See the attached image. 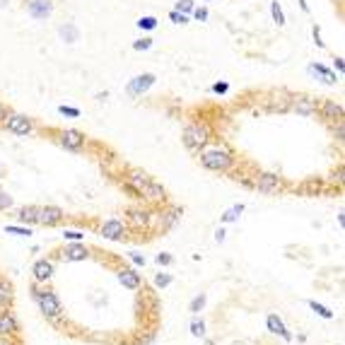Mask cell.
<instances>
[{
	"instance_id": "cell-1",
	"label": "cell",
	"mask_w": 345,
	"mask_h": 345,
	"mask_svg": "<svg viewBox=\"0 0 345 345\" xmlns=\"http://www.w3.org/2000/svg\"><path fill=\"white\" fill-rule=\"evenodd\" d=\"M198 152H200V157H198L200 164H203V169H208V172L225 174V172H230L236 162L234 152H232L227 145H205V147H200Z\"/></svg>"
},
{
	"instance_id": "cell-2",
	"label": "cell",
	"mask_w": 345,
	"mask_h": 345,
	"mask_svg": "<svg viewBox=\"0 0 345 345\" xmlns=\"http://www.w3.org/2000/svg\"><path fill=\"white\" fill-rule=\"evenodd\" d=\"M32 299L37 302L39 311L49 319V321H56V319H60L63 316V302H60V297L56 294L51 288H41V285H32Z\"/></svg>"
},
{
	"instance_id": "cell-3",
	"label": "cell",
	"mask_w": 345,
	"mask_h": 345,
	"mask_svg": "<svg viewBox=\"0 0 345 345\" xmlns=\"http://www.w3.org/2000/svg\"><path fill=\"white\" fill-rule=\"evenodd\" d=\"M210 138H213V130H210L208 123H203V121L188 123L181 133L183 145H186V150H191V152H198L200 147H205L210 143Z\"/></svg>"
},
{
	"instance_id": "cell-4",
	"label": "cell",
	"mask_w": 345,
	"mask_h": 345,
	"mask_svg": "<svg viewBox=\"0 0 345 345\" xmlns=\"http://www.w3.org/2000/svg\"><path fill=\"white\" fill-rule=\"evenodd\" d=\"M58 145L63 147V150H68V152H82L85 145H87V138H85V133L82 130H77V128H63V130H58Z\"/></svg>"
},
{
	"instance_id": "cell-5",
	"label": "cell",
	"mask_w": 345,
	"mask_h": 345,
	"mask_svg": "<svg viewBox=\"0 0 345 345\" xmlns=\"http://www.w3.org/2000/svg\"><path fill=\"white\" fill-rule=\"evenodd\" d=\"M254 188L261 196H278L283 191V179L273 172H261V174H256Z\"/></svg>"
},
{
	"instance_id": "cell-6",
	"label": "cell",
	"mask_w": 345,
	"mask_h": 345,
	"mask_svg": "<svg viewBox=\"0 0 345 345\" xmlns=\"http://www.w3.org/2000/svg\"><path fill=\"white\" fill-rule=\"evenodd\" d=\"M2 128H5V130H10L12 135L27 138V135H32V133H34V121H32L29 116H24V114H10V116L5 118Z\"/></svg>"
},
{
	"instance_id": "cell-7",
	"label": "cell",
	"mask_w": 345,
	"mask_h": 345,
	"mask_svg": "<svg viewBox=\"0 0 345 345\" xmlns=\"http://www.w3.org/2000/svg\"><path fill=\"white\" fill-rule=\"evenodd\" d=\"M150 179H152V176H150L147 172H143V169H130V172L126 174V181H123V186H126L135 198H143V191L147 188Z\"/></svg>"
},
{
	"instance_id": "cell-8",
	"label": "cell",
	"mask_w": 345,
	"mask_h": 345,
	"mask_svg": "<svg viewBox=\"0 0 345 345\" xmlns=\"http://www.w3.org/2000/svg\"><path fill=\"white\" fill-rule=\"evenodd\" d=\"M126 232H128V225H126V220H121V218L107 220V222L102 225V230H99V234L104 236L107 241H123V239H126Z\"/></svg>"
},
{
	"instance_id": "cell-9",
	"label": "cell",
	"mask_w": 345,
	"mask_h": 345,
	"mask_svg": "<svg viewBox=\"0 0 345 345\" xmlns=\"http://www.w3.org/2000/svg\"><path fill=\"white\" fill-rule=\"evenodd\" d=\"M22 326H19V319L15 311L10 309H0V338H17Z\"/></svg>"
},
{
	"instance_id": "cell-10",
	"label": "cell",
	"mask_w": 345,
	"mask_h": 345,
	"mask_svg": "<svg viewBox=\"0 0 345 345\" xmlns=\"http://www.w3.org/2000/svg\"><path fill=\"white\" fill-rule=\"evenodd\" d=\"M157 82V75L155 73H143V75H135L130 82H128L126 92L133 97V99H138V97H143L145 92L152 90V85Z\"/></svg>"
},
{
	"instance_id": "cell-11",
	"label": "cell",
	"mask_w": 345,
	"mask_h": 345,
	"mask_svg": "<svg viewBox=\"0 0 345 345\" xmlns=\"http://www.w3.org/2000/svg\"><path fill=\"white\" fill-rule=\"evenodd\" d=\"M54 273H56V266L51 258H39V261H34V266H32V278H34L37 285H49L51 278H54Z\"/></svg>"
},
{
	"instance_id": "cell-12",
	"label": "cell",
	"mask_w": 345,
	"mask_h": 345,
	"mask_svg": "<svg viewBox=\"0 0 345 345\" xmlns=\"http://www.w3.org/2000/svg\"><path fill=\"white\" fill-rule=\"evenodd\" d=\"M65 220V210L58 205H44L39 208V225L41 227H56Z\"/></svg>"
},
{
	"instance_id": "cell-13",
	"label": "cell",
	"mask_w": 345,
	"mask_h": 345,
	"mask_svg": "<svg viewBox=\"0 0 345 345\" xmlns=\"http://www.w3.org/2000/svg\"><path fill=\"white\" fill-rule=\"evenodd\" d=\"M60 258L68 263H77V261H87L90 258V249L82 241H68L60 251Z\"/></svg>"
},
{
	"instance_id": "cell-14",
	"label": "cell",
	"mask_w": 345,
	"mask_h": 345,
	"mask_svg": "<svg viewBox=\"0 0 345 345\" xmlns=\"http://www.w3.org/2000/svg\"><path fill=\"white\" fill-rule=\"evenodd\" d=\"M27 12L34 19L44 22L54 15V2L51 0H27Z\"/></svg>"
},
{
	"instance_id": "cell-15",
	"label": "cell",
	"mask_w": 345,
	"mask_h": 345,
	"mask_svg": "<svg viewBox=\"0 0 345 345\" xmlns=\"http://www.w3.org/2000/svg\"><path fill=\"white\" fill-rule=\"evenodd\" d=\"M292 111L294 114H299V116H316V111H319V102L314 99V97H307V94H302V97H294L292 99Z\"/></svg>"
},
{
	"instance_id": "cell-16",
	"label": "cell",
	"mask_w": 345,
	"mask_h": 345,
	"mask_svg": "<svg viewBox=\"0 0 345 345\" xmlns=\"http://www.w3.org/2000/svg\"><path fill=\"white\" fill-rule=\"evenodd\" d=\"M266 328H268V333L278 336V338H283L285 343H292V333L288 331L285 321H283L278 314H268V316H266Z\"/></svg>"
},
{
	"instance_id": "cell-17",
	"label": "cell",
	"mask_w": 345,
	"mask_h": 345,
	"mask_svg": "<svg viewBox=\"0 0 345 345\" xmlns=\"http://www.w3.org/2000/svg\"><path fill=\"white\" fill-rule=\"evenodd\" d=\"M316 114H321L326 121H343V104H338V102H333V99H324V102H319V111Z\"/></svg>"
},
{
	"instance_id": "cell-18",
	"label": "cell",
	"mask_w": 345,
	"mask_h": 345,
	"mask_svg": "<svg viewBox=\"0 0 345 345\" xmlns=\"http://www.w3.org/2000/svg\"><path fill=\"white\" fill-rule=\"evenodd\" d=\"M116 278H118V283L126 290H140L143 288V278H140V273L135 271V268H121Z\"/></svg>"
},
{
	"instance_id": "cell-19",
	"label": "cell",
	"mask_w": 345,
	"mask_h": 345,
	"mask_svg": "<svg viewBox=\"0 0 345 345\" xmlns=\"http://www.w3.org/2000/svg\"><path fill=\"white\" fill-rule=\"evenodd\" d=\"M309 75H314L316 80H321L324 85H338V75L333 73V70H328L326 65H321V63H311L307 68Z\"/></svg>"
},
{
	"instance_id": "cell-20",
	"label": "cell",
	"mask_w": 345,
	"mask_h": 345,
	"mask_svg": "<svg viewBox=\"0 0 345 345\" xmlns=\"http://www.w3.org/2000/svg\"><path fill=\"white\" fill-rule=\"evenodd\" d=\"M143 198L150 200V203H162V200H167V188H164V183L150 179L147 188L143 191Z\"/></svg>"
},
{
	"instance_id": "cell-21",
	"label": "cell",
	"mask_w": 345,
	"mask_h": 345,
	"mask_svg": "<svg viewBox=\"0 0 345 345\" xmlns=\"http://www.w3.org/2000/svg\"><path fill=\"white\" fill-rule=\"evenodd\" d=\"M152 213L150 210H130L128 213V222L126 225H130L133 230H140V227H150V222H152Z\"/></svg>"
},
{
	"instance_id": "cell-22",
	"label": "cell",
	"mask_w": 345,
	"mask_h": 345,
	"mask_svg": "<svg viewBox=\"0 0 345 345\" xmlns=\"http://www.w3.org/2000/svg\"><path fill=\"white\" fill-rule=\"evenodd\" d=\"M17 220H19V225H27V227L39 225V205H24V208H19Z\"/></svg>"
},
{
	"instance_id": "cell-23",
	"label": "cell",
	"mask_w": 345,
	"mask_h": 345,
	"mask_svg": "<svg viewBox=\"0 0 345 345\" xmlns=\"http://www.w3.org/2000/svg\"><path fill=\"white\" fill-rule=\"evenodd\" d=\"M12 299H15L12 285L5 278H0V309H10L12 307Z\"/></svg>"
},
{
	"instance_id": "cell-24",
	"label": "cell",
	"mask_w": 345,
	"mask_h": 345,
	"mask_svg": "<svg viewBox=\"0 0 345 345\" xmlns=\"http://www.w3.org/2000/svg\"><path fill=\"white\" fill-rule=\"evenodd\" d=\"M181 215H183L181 208H169L167 213H162V230H172L181 220Z\"/></svg>"
},
{
	"instance_id": "cell-25",
	"label": "cell",
	"mask_w": 345,
	"mask_h": 345,
	"mask_svg": "<svg viewBox=\"0 0 345 345\" xmlns=\"http://www.w3.org/2000/svg\"><path fill=\"white\" fill-rule=\"evenodd\" d=\"M58 34H60V39L65 41V44H75V41H80V29L75 27V24H63L60 29H58Z\"/></svg>"
},
{
	"instance_id": "cell-26",
	"label": "cell",
	"mask_w": 345,
	"mask_h": 345,
	"mask_svg": "<svg viewBox=\"0 0 345 345\" xmlns=\"http://www.w3.org/2000/svg\"><path fill=\"white\" fill-rule=\"evenodd\" d=\"M241 213H244V205L241 203H236V205H232V208H227L222 215H220V222L222 225H230V222H236V220L241 218Z\"/></svg>"
},
{
	"instance_id": "cell-27",
	"label": "cell",
	"mask_w": 345,
	"mask_h": 345,
	"mask_svg": "<svg viewBox=\"0 0 345 345\" xmlns=\"http://www.w3.org/2000/svg\"><path fill=\"white\" fill-rule=\"evenodd\" d=\"M309 309L316 314V316H321V319H326V321H331V319H336V314L331 311V309L326 307V304H321V302H316V299H309Z\"/></svg>"
},
{
	"instance_id": "cell-28",
	"label": "cell",
	"mask_w": 345,
	"mask_h": 345,
	"mask_svg": "<svg viewBox=\"0 0 345 345\" xmlns=\"http://www.w3.org/2000/svg\"><path fill=\"white\" fill-rule=\"evenodd\" d=\"M205 304H208V294L205 292H198L193 299H191V304H188V311L193 314V316H198L200 311L205 309Z\"/></svg>"
},
{
	"instance_id": "cell-29",
	"label": "cell",
	"mask_w": 345,
	"mask_h": 345,
	"mask_svg": "<svg viewBox=\"0 0 345 345\" xmlns=\"http://www.w3.org/2000/svg\"><path fill=\"white\" fill-rule=\"evenodd\" d=\"M5 234H12V236H32V227L27 225H5Z\"/></svg>"
},
{
	"instance_id": "cell-30",
	"label": "cell",
	"mask_w": 345,
	"mask_h": 345,
	"mask_svg": "<svg viewBox=\"0 0 345 345\" xmlns=\"http://www.w3.org/2000/svg\"><path fill=\"white\" fill-rule=\"evenodd\" d=\"M188 328H191V336H193V338H205V321H203L200 316H193Z\"/></svg>"
},
{
	"instance_id": "cell-31",
	"label": "cell",
	"mask_w": 345,
	"mask_h": 345,
	"mask_svg": "<svg viewBox=\"0 0 345 345\" xmlns=\"http://www.w3.org/2000/svg\"><path fill=\"white\" fill-rule=\"evenodd\" d=\"M271 15H273V22H275L278 27L285 24V12H283V5H280L278 0H273L271 2Z\"/></svg>"
},
{
	"instance_id": "cell-32",
	"label": "cell",
	"mask_w": 345,
	"mask_h": 345,
	"mask_svg": "<svg viewBox=\"0 0 345 345\" xmlns=\"http://www.w3.org/2000/svg\"><path fill=\"white\" fill-rule=\"evenodd\" d=\"M172 283H174V275H172V273H157V275H155V288H157V290L169 288Z\"/></svg>"
},
{
	"instance_id": "cell-33",
	"label": "cell",
	"mask_w": 345,
	"mask_h": 345,
	"mask_svg": "<svg viewBox=\"0 0 345 345\" xmlns=\"http://www.w3.org/2000/svg\"><path fill=\"white\" fill-rule=\"evenodd\" d=\"M138 27H140L143 32H152V29L157 27V17H152V15H145V17L138 19Z\"/></svg>"
},
{
	"instance_id": "cell-34",
	"label": "cell",
	"mask_w": 345,
	"mask_h": 345,
	"mask_svg": "<svg viewBox=\"0 0 345 345\" xmlns=\"http://www.w3.org/2000/svg\"><path fill=\"white\" fill-rule=\"evenodd\" d=\"M63 241H85V232L80 230H63Z\"/></svg>"
},
{
	"instance_id": "cell-35",
	"label": "cell",
	"mask_w": 345,
	"mask_h": 345,
	"mask_svg": "<svg viewBox=\"0 0 345 345\" xmlns=\"http://www.w3.org/2000/svg\"><path fill=\"white\" fill-rule=\"evenodd\" d=\"M12 205H15V198H12L7 191H2V188H0V213H2V210H10Z\"/></svg>"
},
{
	"instance_id": "cell-36",
	"label": "cell",
	"mask_w": 345,
	"mask_h": 345,
	"mask_svg": "<svg viewBox=\"0 0 345 345\" xmlns=\"http://www.w3.org/2000/svg\"><path fill=\"white\" fill-rule=\"evenodd\" d=\"M58 114H60V116H65V118H80V109H75V107H65V104H60V107H58Z\"/></svg>"
},
{
	"instance_id": "cell-37",
	"label": "cell",
	"mask_w": 345,
	"mask_h": 345,
	"mask_svg": "<svg viewBox=\"0 0 345 345\" xmlns=\"http://www.w3.org/2000/svg\"><path fill=\"white\" fill-rule=\"evenodd\" d=\"M155 261H157V266H172L174 263V256L169 254V251H160V254L155 256Z\"/></svg>"
},
{
	"instance_id": "cell-38",
	"label": "cell",
	"mask_w": 345,
	"mask_h": 345,
	"mask_svg": "<svg viewBox=\"0 0 345 345\" xmlns=\"http://www.w3.org/2000/svg\"><path fill=\"white\" fill-rule=\"evenodd\" d=\"M133 49H135V51H147V49H152V39L143 37V39H138V41H133Z\"/></svg>"
},
{
	"instance_id": "cell-39",
	"label": "cell",
	"mask_w": 345,
	"mask_h": 345,
	"mask_svg": "<svg viewBox=\"0 0 345 345\" xmlns=\"http://www.w3.org/2000/svg\"><path fill=\"white\" fill-rule=\"evenodd\" d=\"M193 0H179L176 2V12H183V15H188V12H193Z\"/></svg>"
},
{
	"instance_id": "cell-40",
	"label": "cell",
	"mask_w": 345,
	"mask_h": 345,
	"mask_svg": "<svg viewBox=\"0 0 345 345\" xmlns=\"http://www.w3.org/2000/svg\"><path fill=\"white\" fill-rule=\"evenodd\" d=\"M128 258H130V261H133V263H135L138 268H143V266L147 263V258L140 254V251H130V254H128Z\"/></svg>"
},
{
	"instance_id": "cell-41",
	"label": "cell",
	"mask_w": 345,
	"mask_h": 345,
	"mask_svg": "<svg viewBox=\"0 0 345 345\" xmlns=\"http://www.w3.org/2000/svg\"><path fill=\"white\" fill-rule=\"evenodd\" d=\"M169 19H172L174 24H186V22H188V15H183V12H176V10H172V12H169Z\"/></svg>"
},
{
	"instance_id": "cell-42",
	"label": "cell",
	"mask_w": 345,
	"mask_h": 345,
	"mask_svg": "<svg viewBox=\"0 0 345 345\" xmlns=\"http://www.w3.org/2000/svg\"><path fill=\"white\" fill-rule=\"evenodd\" d=\"M227 92H230V85H227L225 80H222V82H215V85H213V94H220V97H222V94H227Z\"/></svg>"
},
{
	"instance_id": "cell-43",
	"label": "cell",
	"mask_w": 345,
	"mask_h": 345,
	"mask_svg": "<svg viewBox=\"0 0 345 345\" xmlns=\"http://www.w3.org/2000/svg\"><path fill=\"white\" fill-rule=\"evenodd\" d=\"M193 17L198 22H205L208 19V7H193Z\"/></svg>"
},
{
	"instance_id": "cell-44",
	"label": "cell",
	"mask_w": 345,
	"mask_h": 345,
	"mask_svg": "<svg viewBox=\"0 0 345 345\" xmlns=\"http://www.w3.org/2000/svg\"><path fill=\"white\" fill-rule=\"evenodd\" d=\"M10 114H12V111H10V107H7V104H0V126L5 123V118H7Z\"/></svg>"
},
{
	"instance_id": "cell-45",
	"label": "cell",
	"mask_w": 345,
	"mask_h": 345,
	"mask_svg": "<svg viewBox=\"0 0 345 345\" xmlns=\"http://www.w3.org/2000/svg\"><path fill=\"white\" fill-rule=\"evenodd\" d=\"M333 68L338 70V77H341V75L345 73V63H343V58H341V56H338V58L333 60Z\"/></svg>"
},
{
	"instance_id": "cell-46",
	"label": "cell",
	"mask_w": 345,
	"mask_h": 345,
	"mask_svg": "<svg viewBox=\"0 0 345 345\" xmlns=\"http://www.w3.org/2000/svg\"><path fill=\"white\" fill-rule=\"evenodd\" d=\"M314 41H316V46H319V49H324V46H326V44L321 41V29H319V27H314Z\"/></svg>"
},
{
	"instance_id": "cell-47",
	"label": "cell",
	"mask_w": 345,
	"mask_h": 345,
	"mask_svg": "<svg viewBox=\"0 0 345 345\" xmlns=\"http://www.w3.org/2000/svg\"><path fill=\"white\" fill-rule=\"evenodd\" d=\"M225 239H227V232H225V227H218V232H215V241H218V244H222Z\"/></svg>"
},
{
	"instance_id": "cell-48",
	"label": "cell",
	"mask_w": 345,
	"mask_h": 345,
	"mask_svg": "<svg viewBox=\"0 0 345 345\" xmlns=\"http://www.w3.org/2000/svg\"><path fill=\"white\" fill-rule=\"evenodd\" d=\"M0 345H15L12 338H0Z\"/></svg>"
},
{
	"instance_id": "cell-49",
	"label": "cell",
	"mask_w": 345,
	"mask_h": 345,
	"mask_svg": "<svg viewBox=\"0 0 345 345\" xmlns=\"http://www.w3.org/2000/svg\"><path fill=\"white\" fill-rule=\"evenodd\" d=\"M345 213L343 210H341V213H338V225H341V227H345V218H343Z\"/></svg>"
},
{
	"instance_id": "cell-50",
	"label": "cell",
	"mask_w": 345,
	"mask_h": 345,
	"mask_svg": "<svg viewBox=\"0 0 345 345\" xmlns=\"http://www.w3.org/2000/svg\"><path fill=\"white\" fill-rule=\"evenodd\" d=\"M299 5H302V10H304V12H309V5L304 2V0H299Z\"/></svg>"
},
{
	"instance_id": "cell-51",
	"label": "cell",
	"mask_w": 345,
	"mask_h": 345,
	"mask_svg": "<svg viewBox=\"0 0 345 345\" xmlns=\"http://www.w3.org/2000/svg\"><path fill=\"white\" fill-rule=\"evenodd\" d=\"M205 2H210V0H205Z\"/></svg>"
}]
</instances>
